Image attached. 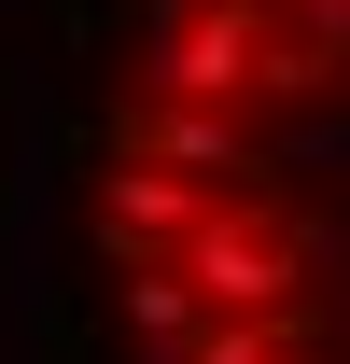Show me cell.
Returning <instances> with one entry per match:
<instances>
[{
    "label": "cell",
    "instance_id": "1",
    "mask_svg": "<svg viewBox=\"0 0 350 364\" xmlns=\"http://www.w3.org/2000/svg\"><path fill=\"white\" fill-rule=\"evenodd\" d=\"M169 267L196 280V309H295L308 238L280 225V210H238V196H211V210L182 225V252H169Z\"/></svg>",
    "mask_w": 350,
    "mask_h": 364
},
{
    "label": "cell",
    "instance_id": "2",
    "mask_svg": "<svg viewBox=\"0 0 350 364\" xmlns=\"http://www.w3.org/2000/svg\"><path fill=\"white\" fill-rule=\"evenodd\" d=\"M140 70H154V98H266V14L253 0H169Z\"/></svg>",
    "mask_w": 350,
    "mask_h": 364
},
{
    "label": "cell",
    "instance_id": "3",
    "mask_svg": "<svg viewBox=\"0 0 350 364\" xmlns=\"http://www.w3.org/2000/svg\"><path fill=\"white\" fill-rule=\"evenodd\" d=\"M211 210V182L196 168H154V154H127V168L98 182V238L127 252V267H154V252H182V225Z\"/></svg>",
    "mask_w": 350,
    "mask_h": 364
},
{
    "label": "cell",
    "instance_id": "4",
    "mask_svg": "<svg viewBox=\"0 0 350 364\" xmlns=\"http://www.w3.org/2000/svg\"><path fill=\"white\" fill-rule=\"evenodd\" d=\"M127 154H154V168H196V182H224L238 154H253V98H140V112H127Z\"/></svg>",
    "mask_w": 350,
    "mask_h": 364
},
{
    "label": "cell",
    "instance_id": "5",
    "mask_svg": "<svg viewBox=\"0 0 350 364\" xmlns=\"http://www.w3.org/2000/svg\"><path fill=\"white\" fill-rule=\"evenodd\" d=\"M182 364H308V322L295 309H211L182 336Z\"/></svg>",
    "mask_w": 350,
    "mask_h": 364
},
{
    "label": "cell",
    "instance_id": "6",
    "mask_svg": "<svg viewBox=\"0 0 350 364\" xmlns=\"http://www.w3.org/2000/svg\"><path fill=\"white\" fill-rule=\"evenodd\" d=\"M196 322H211V309H196V280H182L169 252H154V267H127V336H140L154 364H182V336H196Z\"/></svg>",
    "mask_w": 350,
    "mask_h": 364
},
{
    "label": "cell",
    "instance_id": "7",
    "mask_svg": "<svg viewBox=\"0 0 350 364\" xmlns=\"http://www.w3.org/2000/svg\"><path fill=\"white\" fill-rule=\"evenodd\" d=\"M154 14H169V0H154ZM253 14H266V0H253Z\"/></svg>",
    "mask_w": 350,
    "mask_h": 364
}]
</instances>
